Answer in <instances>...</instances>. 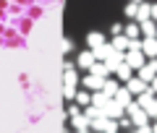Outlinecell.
Masks as SVG:
<instances>
[{"label":"cell","mask_w":157,"mask_h":133,"mask_svg":"<svg viewBox=\"0 0 157 133\" xmlns=\"http://www.w3.org/2000/svg\"><path fill=\"white\" fill-rule=\"evenodd\" d=\"M126 86H128L131 91H134V97H139L141 91H144V89L149 86V83H147V81H144V78H141V76H131L128 81H126Z\"/></svg>","instance_id":"cell-3"},{"label":"cell","mask_w":157,"mask_h":133,"mask_svg":"<svg viewBox=\"0 0 157 133\" xmlns=\"http://www.w3.org/2000/svg\"><path fill=\"white\" fill-rule=\"evenodd\" d=\"M136 76H141V78H144L147 83H149L152 78L157 76V57H149V60H147L144 65H141L139 71H136Z\"/></svg>","instance_id":"cell-2"},{"label":"cell","mask_w":157,"mask_h":133,"mask_svg":"<svg viewBox=\"0 0 157 133\" xmlns=\"http://www.w3.org/2000/svg\"><path fill=\"white\" fill-rule=\"evenodd\" d=\"M110 31H113V34H121V31H123V26H121V24H113Z\"/></svg>","instance_id":"cell-18"},{"label":"cell","mask_w":157,"mask_h":133,"mask_svg":"<svg viewBox=\"0 0 157 133\" xmlns=\"http://www.w3.org/2000/svg\"><path fill=\"white\" fill-rule=\"evenodd\" d=\"M152 18H155V21H157V3H155V6H152Z\"/></svg>","instance_id":"cell-20"},{"label":"cell","mask_w":157,"mask_h":133,"mask_svg":"<svg viewBox=\"0 0 157 133\" xmlns=\"http://www.w3.org/2000/svg\"><path fill=\"white\" fill-rule=\"evenodd\" d=\"M134 3H144V0H134Z\"/></svg>","instance_id":"cell-22"},{"label":"cell","mask_w":157,"mask_h":133,"mask_svg":"<svg viewBox=\"0 0 157 133\" xmlns=\"http://www.w3.org/2000/svg\"><path fill=\"white\" fill-rule=\"evenodd\" d=\"M76 102H78V105H92V94H89V91H78V94H76Z\"/></svg>","instance_id":"cell-16"},{"label":"cell","mask_w":157,"mask_h":133,"mask_svg":"<svg viewBox=\"0 0 157 133\" xmlns=\"http://www.w3.org/2000/svg\"><path fill=\"white\" fill-rule=\"evenodd\" d=\"M123 34H126V37H131V39H139V37H141V24H139V21H136V24H128V26L123 29Z\"/></svg>","instance_id":"cell-12"},{"label":"cell","mask_w":157,"mask_h":133,"mask_svg":"<svg viewBox=\"0 0 157 133\" xmlns=\"http://www.w3.org/2000/svg\"><path fill=\"white\" fill-rule=\"evenodd\" d=\"M155 37H157V34H155Z\"/></svg>","instance_id":"cell-24"},{"label":"cell","mask_w":157,"mask_h":133,"mask_svg":"<svg viewBox=\"0 0 157 133\" xmlns=\"http://www.w3.org/2000/svg\"><path fill=\"white\" fill-rule=\"evenodd\" d=\"M149 89H152V91H155V94H157V76H155V78H152V81H149Z\"/></svg>","instance_id":"cell-19"},{"label":"cell","mask_w":157,"mask_h":133,"mask_svg":"<svg viewBox=\"0 0 157 133\" xmlns=\"http://www.w3.org/2000/svg\"><path fill=\"white\" fill-rule=\"evenodd\" d=\"M118 89H121V86H118L115 81H107V78H105V86H102V91H105V94L115 97V94H118Z\"/></svg>","instance_id":"cell-15"},{"label":"cell","mask_w":157,"mask_h":133,"mask_svg":"<svg viewBox=\"0 0 157 133\" xmlns=\"http://www.w3.org/2000/svg\"><path fill=\"white\" fill-rule=\"evenodd\" d=\"M115 76H118V78H121V81H128V78H131V76H134V68H131V65H128V63H126V60H123V63H121V65H118V71H115Z\"/></svg>","instance_id":"cell-10"},{"label":"cell","mask_w":157,"mask_h":133,"mask_svg":"<svg viewBox=\"0 0 157 133\" xmlns=\"http://www.w3.org/2000/svg\"><path fill=\"white\" fill-rule=\"evenodd\" d=\"M152 131H155V133H157V123H155V125H152Z\"/></svg>","instance_id":"cell-21"},{"label":"cell","mask_w":157,"mask_h":133,"mask_svg":"<svg viewBox=\"0 0 157 133\" xmlns=\"http://www.w3.org/2000/svg\"><path fill=\"white\" fill-rule=\"evenodd\" d=\"M131 97H134V91H131L128 86H121V89H118V94H115V99L121 102V105H123V107H128L131 102H134V99H131Z\"/></svg>","instance_id":"cell-6"},{"label":"cell","mask_w":157,"mask_h":133,"mask_svg":"<svg viewBox=\"0 0 157 133\" xmlns=\"http://www.w3.org/2000/svg\"><path fill=\"white\" fill-rule=\"evenodd\" d=\"M141 24V37H155L157 34V21L155 18H147V21H139Z\"/></svg>","instance_id":"cell-7"},{"label":"cell","mask_w":157,"mask_h":133,"mask_svg":"<svg viewBox=\"0 0 157 133\" xmlns=\"http://www.w3.org/2000/svg\"><path fill=\"white\" fill-rule=\"evenodd\" d=\"M86 42H89L92 50H97V47H102V44H105V37H102V34H97V31H92L89 37H86Z\"/></svg>","instance_id":"cell-13"},{"label":"cell","mask_w":157,"mask_h":133,"mask_svg":"<svg viewBox=\"0 0 157 133\" xmlns=\"http://www.w3.org/2000/svg\"><path fill=\"white\" fill-rule=\"evenodd\" d=\"M113 47L121 50V52H126L131 47V37H126V34H115V37H113Z\"/></svg>","instance_id":"cell-5"},{"label":"cell","mask_w":157,"mask_h":133,"mask_svg":"<svg viewBox=\"0 0 157 133\" xmlns=\"http://www.w3.org/2000/svg\"><path fill=\"white\" fill-rule=\"evenodd\" d=\"M147 18H152V6L149 3H139V13H136V21H147Z\"/></svg>","instance_id":"cell-11"},{"label":"cell","mask_w":157,"mask_h":133,"mask_svg":"<svg viewBox=\"0 0 157 133\" xmlns=\"http://www.w3.org/2000/svg\"><path fill=\"white\" fill-rule=\"evenodd\" d=\"M147 60H149V57L144 55V50H126V63H128L134 71H139Z\"/></svg>","instance_id":"cell-1"},{"label":"cell","mask_w":157,"mask_h":133,"mask_svg":"<svg viewBox=\"0 0 157 133\" xmlns=\"http://www.w3.org/2000/svg\"><path fill=\"white\" fill-rule=\"evenodd\" d=\"M141 50L147 57H157V37H144L141 39Z\"/></svg>","instance_id":"cell-4"},{"label":"cell","mask_w":157,"mask_h":133,"mask_svg":"<svg viewBox=\"0 0 157 133\" xmlns=\"http://www.w3.org/2000/svg\"><path fill=\"white\" fill-rule=\"evenodd\" d=\"M126 16H128V18H136V13H139V3H134V0H131V3H128V6H126Z\"/></svg>","instance_id":"cell-17"},{"label":"cell","mask_w":157,"mask_h":133,"mask_svg":"<svg viewBox=\"0 0 157 133\" xmlns=\"http://www.w3.org/2000/svg\"><path fill=\"white\" fill-rule=\"evenodd\" d=\"M155 120H157V117H155Z\"/></svg>","instance_id":"cell-23"},{"label":"cell","mask_w":157,"mask_h":133,"mask_svg":"<svg viewBox=\"0 0 157 133\" xmlns=\"http://www.w3.org/2000/svg\"><path fill=\"white\" fill-rule=\"evenodd\" d=\"M84 86H86V89H94V91H100V89L105 86V78L92 73V76H86V78H84Z\"/></svg>","instance_id":"cell-8"},{"label":"cell","mask_w":157,"mask_h":133,"mask_svg":"<svg viewBox=\"0 0 157 133\" xmlns=\"http://www.w3.org/2000/svg\"><path fill=\"white\" fill-rule=\"evenodd\" d=\"M94 63H97L94 50H86V52H81V55H78V65H81V68H92Z\"/></svg>","instance_id":"cell-9"},{"label":"cell","mask_w":157,"mask_h":133,"mask_svg":"<svg viewBox=\"0 0 157 133\" xmlns=\"http://www.w3.org/2000/svg\"><path fill=\"white\" fill-rule=\"evenodd\" d=\"M89 71L94 73V76H102V78H107V73H110V68H107V65H105V60H102V63H94V65H92Z\"/></svg>","instance_id":"cell-14"}]
</instances>
